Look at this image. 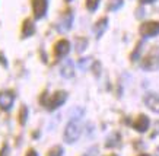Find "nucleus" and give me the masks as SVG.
Masks as SVG:
<instances>
[{"label":"nucleus","instance_id":"obj_1","mask_svg":"<svg viewBox=\"0 0 159 156\" xmlns=\"http://www.w3.org/2000/svg\"><path fill=\"white\" fill-rule=\"evenodd\" d=\"M66 99H67V92H66V91H56V92L51 93L50 96H47V95L44 93L43 98H41V102H43V105L47 108V109L54 111V109H57L58 107H61L63 104L66 102Z\"/></svg>","mask_w":159,"mask_h":156},{"label":"nucleus","instance_id":"obj_2","mask_svg":"<svg viewBox=\"0 0 159 156\" xmlns=\"http://www.w3.org/2000/svg\"><path fill=\"white\" fill-rule=\"evenodd\" d=\"M82 134V126L77 120H72V121L67 123V126L64 128V133H63V139L67 145H72L75 141H77V139Z\"/></svg>","mask_w":159,"mask_h":156},{"label":"nucleus","instance_id":"obj_3","mask_svg":"<svg viewBox=\"0 0 159 156\" xmlns=\"http://www.w3.org/2000/svg\"><path fill=\"white\" fill-rule=\"evenodd\" d=\"M72 24H73V10L66 9L60 15V18H58L57 24H56V28H57L58 32H67L72 28Z\"/></svg>","mask_w":159,"mask_h":156},{"label":"nucleus","instance_id":"obj_4","mask_svg":"<svg viewBox=\"0 0 159 156\" xmlns=\"http://www.w3.org/2000/svg\"><path fill=\"white\" fill-rule=\"evenodd\" d=\"M139 32L143 38H152V37H158L159 35V22L156 20H148L140 25Z\"/></svg>","mask_w":159,"mask_h":156},{"label":"nucleus","instance_id":"obj_5","mask_svg":"<svg viewBox=\"0 0 159 156\" xmlns=\"http://www.w3.org/2000/svg\"><path fill=\"white\" fill-rule=\"evenodd\" d=\"M15 95L13 91H2L0 92V109L3 111H9L15 104Z\"/></svg>","mask_w":159,"mask_h":156},{"label":"nucleus","instance_id":"obj_6","mask_svg":"<svg viewBox=\"0 0 159 156\" xmlns=\"http://www.w3.org/2000/svg\"><path fill=\"white\" fill-rule=\"evenodd\" d=\"M48 9V0H32V12L35 19H43Z\"/></svg>","mask_w":159,"mask_h":156},{"label":"nucleus","instance_id":"obj_7","mask_svg":"<svg viewBox=\"0 0 159 156\" xmlns=\"http://www.w3.org/2000/svg\"><path fill=\"white\" fill-rule=\"evenodd\" d=\"M70 51V42H69L67 39H58L57 42L54 44V56L58 57V59H63V57H66Z\"/></svg>","mask_w":159,"mask_h":156},{"label":"nucleus","instance_id":"obj_8","mask_svg":"<svg viewBox=\"0 0 159 156\" xmlns=\"http://www.w3.org/2000/svg\"><path fill=\"white\" fill-rule=\"evenodd\" d=\"M131 126H133V128H134L136 131L145 133V131H148V128L150 126V120H149V117H146L145 114H140V115H137L134 118V121H133Z\"/></svg>","mask_w":159,"mask_h":156},{"label":"nucleus","instance_id":"obj_9","mask_svg":"<svg viewBox=\"0 0 159 156\" xmlns=\"http://www.w3.org/2000/svg\"><path fill=\"white\" fill-rule=\"evenodd\" d=\"M143 102L152 112L159 114V95L156 93H146L143 98Z\"/></svg>","mask_w":159,"mask_h":156},{"label":"nucleus","instance_id":"obj_10","mask_svg":"<svg viewBox=\"0 0 159 156\" xmlns=\"http://www.w3.org/2000/svg\"><path fill=\"white\" fill-rule=\"evenodd\" d=\"M159 64V56L155 51H150L146 57H143V61H142V67L146 69V70H153L156 66Z\"/></svg>","mask_w":159,"mask_h":156},{"label":"nucleus","instance_id":"obj_11","mask_svg":"<svg viewBox=\"0 0 159 156\" xmlns=\"http://www.w3.org/2000/svg\"><path fill=\"white\" fill-rule=\"evenodd\" d=\"M35 32V24L34 20L31 19V18H26L24 19L22 22V28H20V34H22V38H29V37H32Z\"/></svg>","mask_w":159,"mask_h":156},{"label":"nucleus","instance_id":"obj_12","mask_svg":"<svg viewBox=\"0 0 159 156\" xmlns=\"http://www.w3.org/2000/svg\"><path fill=\"white\" fill-rule=\"evenodd\" d=\"M107 28H108V18H101L99 20H97L95 22V25H93V34H95V37L97 38H101L102 34L107 31Z\"/></svg>","mask_w":159,"mask_h":156},{"label":"nucleus","instance_id":"obj_13","mask_svg":"<svg viewBox=\"0 0 159 156\" xmlns=\"http://www.w3.org/2000/svg\"><path fill=\"white\" fill-rule=\"evenodd\" d=\"M60 74H61L63 78L66 79H70L75 76V67H73V63L70 60H66L61 66V70H60Z\"/></svg>","mask_w":159,"mask_h":156},{"label":"nucleus","instance_id":"obj_14","mask_svg":"<svg viewBox=\"0 0 159 156\" xmlns=\"http://www.w3.org/2000/svg\"><path fill=\"white\" fill-rule=\"evenodd\" d=\"M123 5H124L123 0H110V3H108V6H107V9H108V12H116V10H118Z\"/></svg>","mask_w":159,"mask_h":156},{"label":"nucleus","instance_id":"obj_15","mask_svg":"<svg viewBox=\"0 0 159 156\" xmlns=\"http://www.w3.org/2000/svg\"><path fill=\"white\" fill-rule=\"evenodd\" d=\"M26 120H28V108L25 107H20L19 109V123H20V126H24L25 123H26Z\"/></svg>","mask_w":159,"mask_h":156},{"label":"nucleus","instance_id":"obj_16","mask_svg":"<svg viewBox=\"0 0 159 156\" xmlns=\"http://www.w3.org/2000/svg\"><path fill=\"white\" fill-rule=\"evenodd\" d=\"M88 45V39L86 38H76V51L82 53L83 50L86 48Z\"/></svg>","mask_w":159,"mask_h":156},{"label":"nucleus","instance_id":"obj_17","mask_svg":"<svg viewBox=\"0 0 159 156\" xmlns=\"http://www.w3.org/2000/svg\"><path fill=\"white\" fill-rule=\"evenodd\" d=\"M99 2L101 0H86V9L89 12H95L98 9V6H99Z\"/></svg>","mask_w":159,"mask_h":156},{"label":"nucleus","instance_id":"obj_18","mask_svg":"<svg viewBox=\"0 0 159 156\" xmlns=\"http://www.w3.org/2000/svg\"><path fill=\"white\" fill-rule=\"evenodd\" d=\"M63 155V147L61 146H53L48 150L47 156H61Z\"/></svg>","mask_w":159,"mask_h":156},{"label":"nucleus","instance_id":"obj_19","mask_svg":"<svg viewBox=\"0 0 159 156\" xmlns=\"http://www.w3.org/2000/svg\"><path fill=\"white\" fill-rule=\"evenodd\" d=\"M140 50H142V42H139V44H137V47H136V51H134L133 54H131V60H133V61L139 59V53H140Z\"/></svg>","mask_w":159,"mask_h":156},{"label":"nucleus","instance_id":"obj_20","mask_svg":"<svg viewBox=\"0 0 159 156\" xmlns=\"http://www.w3.org/2000/svg\"><path fill=\"white\" fill-rule=\"evenodd\" d=\"M25 156H38V152L34 150V149H29V150L25 153Z\"/></svg>","mask_w":159,"mask_h":156},{"label":"nucleus","instance_id":"obj_21","mask_svg":"<svg viewBox=\"0 0 159 156\" xmlns=\"http://www.w3.org/2000/svg\"><path fill=\"white\" fill-rule=\"evenodd\" d=\"M0 63L3 64V66H7V61H6V59H5V56H3V54H0Z\"/></svg>","mask_w":159,"mask_h":156},{"label":"nucleus","instance_id":"obj_22","mask_svg":"<svg viewBox=\"0 0 159 156\" xmlns=\"http://www.w3.org/2000/svg\"><path fill=\"white\" fill-rule=\"evenodd\" d=\"M155 0H140V3L142 5H149V3H153Z\"/></svg>","mask_w":159,"mask_h":156},{"label":"nucleus","instance_id":"obj_23","mask_svg":"<svg viewBox=\"0 0 159 156\" xmlns=\"http://www.w3.org/2000/svg\"><path fill=\"white\" fill-rule=\"evenodd\" d=\"M0 156H7V146L5 147V152H3V149H2V153H0Z\"/></svg>","mask_w":159,"mask_h":156},{"label":"nucleus","instance_id":"obj_24","mask_svg":"<svg viewBox=\"0 0 159 156\" xmlns=\"http://www.w3.org/2000/svg\"><path fill=\"white\" fill-rule=\"evenodd\" d=\"M155 156H159V147L156 149V150H155Z\"/></svg>","mask_w":159,"mask_h":156},{"label":"nucleus","instance_id":"obj_25","mask_svg":"<svg viewBox=\"0 0 159 156\" xmlns=\"http://www.w3.org/2000/svg\"><path fill=\"white\" fill-rule=\"evenodd\" d=\"M139 156H150V155H148V153H142V155H139Z\"/></svg>","mask_w":159,"mask_h":156},{"label":"nucleus","instance_id":"obj_26","mask_svg":"<svg viewBox=\"0 0 159 156\" xmlns=\"http://www.w3.org/2000/svg\"><path fill=\"white\" fill-rule=\"evenodd\" d=\"M66 2H72V0H66Z\"/></svg>","mask_w":159,"mask_h":156}]
</instances>
